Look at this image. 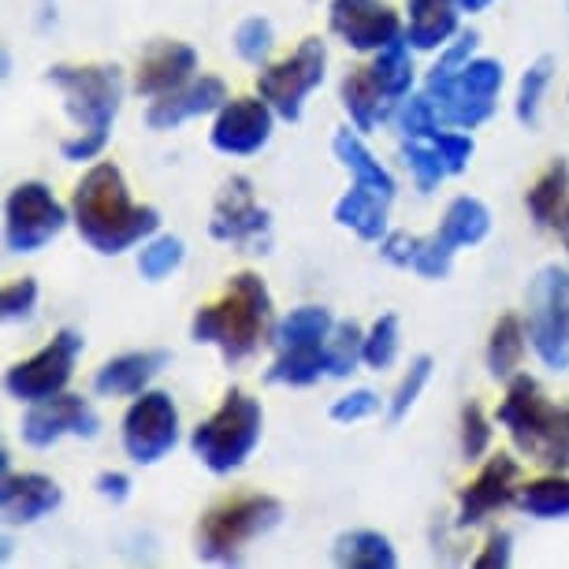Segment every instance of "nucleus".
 I'll use <instances>...</instances> for the list:
<instances>
[{"label": "nucleus", "instance_id": "50", "mask_svg": "<svg viewBox=\"0 0 569 569\" xmlns=\"http://www.w3.org/2000/svg\"><path fill=\"white\" fill-rule=\"evenodd\" d=\"M510 543H513V536L507 529H496L488 536L485 551L472 558V566L477 569H507L510 566Z\"/></svg>", "mask_w": 569, "mask_h": 569}, {"label": "nucleus", "instance_id": "20", "mask_svg": "<svg viewBox=\"0 0 569 569\" xmlns=\"http://www.w3.org/2000/svg\"><path fill=\"white\" fill-rule=\"evenodd\" d=\"M63 502V491L46 472H4L0 480V507L8 525H34L49 518Z\"/></svg>", "mask_w": 569, "mask_h": 569}, {"label": "nucleus", "instance_id": "27", "mask_svg": "<svg viewBox=\"0 0 569 569\" xmlns=\"http://www.w3.org/2000/svg\"><path fill=\"white\" fill-rule=\"evenodd\" d=\"M268 383H287V388H309L320 376H328V342H306V347L276 350L272 369L264 372Z\"/></svg>", "mask_w": 569, "mask_h": 569}, {"label": "nucleus", "instance_id": "33", "mask_svg": "<svg viewBox=\"0 0 569 569\" xmlns=\"http://www.w3.org/2000/svg\"><path fill=\"white\" fill-rule=\"evenodd\" d=\"M518 502L529 518H540V521L569 518V477L551 469L547 477H536L529 485H521Z\"/></svg>", "mask_w": 569, "mask_h": 569}, {"label": "nucleus", "instance_id": "10", "mask_svg": "<svg viewBox=\"0 0 569 569\" xmlns=\"http://www.w3.org/2000/svg\"><path fill=\"white\" fill-rule=\"evenodd\" d=\"M68 223V209L60 206L57 194L46 182L30 179L4 201V246L8 253H38L41 246L52 242Z\"/></svg>", "mask_w": 569, "mask_h": 569}, {"label": "nucleus", "instance_id": "24", "mask_svg": "<svg viewBox=\"0 0 569 569\" xmlns=\"http://www.w3.org/2000/svg\"><path fill=\"white\" fill-rule=\"evenodd\" d=\"M331 217L365 242H380L383 234H388V201H383L380 194H372V190H365V187L347 190V194L336 201Z\"/></svg>", "mask_w": 569, "mask_h": 569}, {"label": "nucleus", "instance_id": "8", "mask_svg": "<svg viewBox=\"0 0 569 569\" xmlns=\"http://www.w3.org/2000/svg\"><path fill=\"white\" fill-rule=\"evenodd\" d=\"M325 71H328V46L320 38H306L291 57L268 63L257 74V93L272 104L279 120L298 123L302 120L306 98L325 82Z\"/></svg>", "mask_w": 569, "mask_h": 569}, {"label": "nucleus", "instance_id": "38", "mask_svg": "<svg viewBox=\"0 0 569 569\" xmlns=\"http://www.w3.org/2000/svg\"><path fill=\"white\" fill-rule=\"evenodd\" d=\"M402 160H406V168H410L421 194H432L439 182H443V176H450L439 149L432 142H425V138H410V142L402 146Z\"/></svg>", "mask_w": 569, "mask_h": 569}, {"label": "nucleus", "instance_id": "47", "mask_svg": "<svg viewBox=\"0 0 569 569\" xmlns=\"http://www.w3.org/2000/svg\"><path fill=\"white\" fill-rule=\"evenodd\" d=\"M372 413H380V395L361 388V391H350L331 406V421L339 425H353V421H369Z\"/></svg>", "mask_w": 569, "mask_h": 569}, {"label": "nucleus", "instance_id": "44", "mask_svg": "<svg viewBox=\"0 0 569 569\" xmlns=\"http://www.w3.org/2000/svg\"><path fill=\"white\" fill-rule=\"evenodd\" d=\"M491 447V425L485 410L477 402H466L461 406V458L466 461H477L485 458Z\"/></svg>", "mask_w": 569, "mask_h": 569}, {"label": "nucleus", "instance_id": "35", "mask_svg": "<svg viewBox=\"0 0 569 569\" xmlns=\"http://www.w3.org/2000/svg\"><path fill=\"white\" fill-rule=\"evenodd\" d=\"M480 46V34L477 30H466V34H455V41L439 52V60H436V68L428 71V79H425V93L428 98H436V93H443L450 82L458 79L461 68L472 60V52H477Z\"/></svg>", "mask_w": 569, "mask_h": 569}, {"label": "nucleus", "instance_id": "12", "mask_svg": "<svg viewBox=\"0 0 569 569\" xmlns=\"http://www.w3.org/2000/svg\"><path fill=\"white\" fill-rule=\"evenodd\" d=\"M179 443V410L168 391H142L123 413V450L138 466H157Z\"/></svg>", "mask_w": 569, "mask_h": 569}, {"label": "nucleus", "instance_id": "34", "mask_svg": "<svg viewBox=\"0 0 569 569\" xmlns=\"http://www.w3.org/2000/svg\"><path fill=\"white\" fill-rule=\"evenodd\" d=\"M365 361V331L353 320H336L328 336V376L347 380L350 372H358Z\"/></svg>", "mask_w": 569, "mask_h": 569}, {"label": "nucleus", "instance_id": "40", "mask_svg": "<svg viewBox=\"0 0 569 569\" xmlns=\"http://www.w3.org/2000/svg\"><path fill=\"white\" fill-rule=\"evenodd\" d=\"M399 317H391V313H383L376 325L365 331V365L376 372H383V369H391L395 358H399Z\"/></svg>", "mask_w": 569, "mask_h": 569}, {"label": "nucleus", "instance_id": "13", "mask_svg": "<svg viewBox=\"0 0 569 569\" xmlns=\"http://www.w3.org/2000/svg\"><path fill=\"white\" fill-rule=\"evenodd\" d=\"M209 234L217 242L250 246L253 253H268V242H272V217L257 206L253 182L246 176H231L223 182L217 206H212Z\"/></svg>", "mask_w": 569, "mask_h": 569}, {"label": "nucleus", "instance_id": "41", "mask_svg": "<svg viewBox=\"0 0 569 569\" xmlns=\"http://www.w3.org/2000/svg\"><path fill=\"white\" fill-rule=\"evenodd\" d=\"M272 41H276V30L264 16L242 19L239 30H234V52H239L246 63H264L268 52H272Z\"/></svg>", "mask_w": 569, "mask_h": 569}, {"label": "nucleus", "instance_id": "14", "mask_svg": "<svg viewBox=\"0 0 569 569\" xmlns=\"http://www.w3.org/2000/svg\"><path fill=\"white\" fill-rule=\"evenodd\" d=\"M328 23L353 52H380L406 38L402 19L388 0H331Z\"/></svg>", "mask_w": 569, "mask_h": 569}, {"label": "nucleus", "instance_id": "49", "mask_svg": "<svg viewBox=\"0 0 569 569\" xmlns=\"http://www.w3.org/2000/svg\"><path fill=\"white\" fill-rule=\"evenodd\" d=\"M417 246H421V239L417 234H406V231H388L380 239V257L395 268H410L413 257H417Z\"/></svg>", "mask_w": 569, "mask_h": 569}, {"label": "nucleus", "instance_id": "29", "mask_svg": "<svg viewBox=\"0 0 569 569\" xmlns=\"http://www.w3.org/2000/svg\"><path fill=\"white\" fill-rule=\"evenodd\" d=\"M566 198H569V164L566 160H555V164L529 187L525 209H529V217L536 220V228H555L558 217L569 209Z\"/></svg>", "mask_w": 569, "mask_h": 569}, {"label": "nucleus", "instance_id": "37", "mask_svg": "<svg viewBox=\"0 0 569 569\" xmlns=\"http://www.w3.org/2000/svg\"><path fill=\"white\" fill-rule=\"evenodd\" d=\"M551 74H555L551 57H540L521 74L518 101H513V116H518L521 127H536V120H540V101H543V90H547V82H551Z\"/></svg>", "mask_w": 569, "mask_h": 569}, {"label": "nucleus", "instance_id": "31", "mask_svg": "<svg viewBox=\"0 0 569 569\" xmlns=\"http://www.w3.org/2000/svg\"><path fill=\"white\" fill-rule=\"evenodd\" d=\"M331 328H336L331 309H325V306H298L272 328V347L287 350V347H306V342H328Z\"/></svg>", "mask_w": 569, "mask_h": 569}, {"label": "nucleus", "instance_id": "5", "mask_svg": "<svg viewBox=\"0 0 569 569\" xmlns=\"http://www.w3.org/2000/svg\"><path fill=\"white\" fill-rule=\"evenodd\" d=\"M283 518V502L272 496H234L217 502L198 529V555L206 562L228 566L239 562L246 543H253L257 536L276 529Z\"/></svg>", "mask_w": 569, "mask_h": 569}, {"label": "nucleus", "instance_id": "30", "mask_svg": "<svg viewBox=\"0 0 569 569\" xmlns=\"http://www.w3.org/2000/svg\"><path fill=\"white\" fill-rule=\"evenodd\" d=\"M491 231V212L480 198H469L461 194L447 206L443 212V223H439V234L455 246V250H461V246H477L485 242Z\"/></svg>", "mask_w": 569, "mask_h": 569}, {"label": "nucleus", "instance_id": "45", "mask_svg": "<svg viewBox=\"0 0 569 569\" xmlns=\"http://www.w3.org/2000/svg\"><path fill=\"white\" fill-rule=\"evenodd\" d=\"M34 309H38V283L30 276L8 283L4 295H0V313H4V320H27Z\"/></svg>", "mask_w": 569, "mask_h": 569}, {"label": "nucleus", "instance_id": "6", "mask_svg": "<svg viewBox=\"0 0 569 569\" xmlns=\"http://www.w3.org/2000/svg\"><path fill=\"white\" fill-rule=\"evenodd\" d=\"M49 82L63 93V109L82 131L109 134L112 120L123 104V71L116 63H86V68H60L49 71Z\"/></svg>", "mask_w": 569, "mask_h": 569}, {"label": "nucleus", "instance_id": "7", "mask_svg": "<svg viewBox=\"0 0 569 569\" xmlns=\"http://www.w3.org/2000/svg\"><path fill=\"white\" fill-rule=\"evenodd\" d=\"M529 342L547 369H569V272L547 264L529 283Z\"/></svg>", "mask_w": 569, "mask_h": 569}, {"label": "nucleus", "instance_id": "1", "mask_svg": "<svg viewBox=\"0 0 569 569\" xmlns=\"http://www.w3.org/2000/svg\"><path fill=\"white\" fill-rule=\"evenodd\" d=\"M71 220L82 242L104 257L134 250L138 242L153 239L160 228V212L153 206H138L123 171L112 160H98L74 182Z\"/></svg>", "mask_w": 569, "mask_h": 569}, {"label": "nucleus", "instance_id": "16", "mask_svg": "<svg viewBox=\"0 0 569 569\" xmlns=\"http://www.w3.org/2000/svg\"><path fill=\"white\" fill-rule=\"evenodd\" d=\"M276 127V109L261 93L257 98H231L212 120L209 142L223 157H253L261 153L272 138Z\"/></svg>", "mask_w": 569, "mask_h": 569}, {"label": "nucleus", "instance_id": "15", "mask_svg": "<svg viewBox=\"0 0 569 569\" xmlns=\"http://www.w3.org/2000/svg\"><path fill=\"white\" fill-rule=\"evenodd\" d=\"M101 432V417L93 413V406L82 399V395H52L46 402H34L23 417V436L27 447H38L46 450L52 443H60L63 436H82V439H93Z\"/></svg>", "mask_w": 569, "mask_h": 569}, {"label": "nucleus", "instance_id": "52", "mask_svg": "<svg viewBox=\"0 0 569 569\" xmlns=\"http://www.w3.org/2000/svg\"><path fill=\"white\" fill-rule=\"evenodd\" d=\"M491 4V0H458V8H461V12H485V8Z\"/></svg>", "mask_w": 569, "mask_h": 569}, {"label": "nucleus", "instance_id": "21", "mask_svg": "<svg viewBox=\"0 0 569 569\" xmlns=\"http://www.w3.org/2000/svg\"><path fill=\"white\" fill-rule=\"evenodd\" d=\"M168 361H171L168 350L120 353V358L104 361L98 369V376H93V391L104 395V399H134V395H142L149 383L164 372Z\"/></svg>", "mask_w": 569, "mask_h": 569}, {"label": "nucleus", "instance_id": "18", "mask_svg": "<svg viewBox=\"0 0 569 569\" xmlns=\"http://www.w3.org/2000/svg\"><path fill=\"white\" fill-rule=\"evenodd\" d=\"M228 86H223L217 74H201V79H190L179 90L164 93V98H153L146 109V123L153 131H176L179 123L194 120V116H209L220 112L228 104Z\"/></svg>", "mask_w": 569, "mask_h": 569}, {"label": "nucleus", "instance_id": "32", "mask_svg": "<svg viewBox=\"0 0 569 569\" xmlns=\"http://www.w3.org/2000/svg\"><path fill=\"white\" fill-rule=\"evenodd\" d=\"M525 342H529V328H525L521 317H499L496 328L488 336V372L496 380H510L518 372V365L525 358Z\"/></svg>", "mask_w": 569, "mask_h": 569}, {"label": "nucleus", "instance_id": "48", "mask_svg": "<svg viewBox=\"0 0 569 569\" xmlns=\"http://www.w3.org/2000/svg\"><path fill=\"white\" fill-rule=\"evenodd\" d=\"M104 146H109V134L82 131V134H74V138H63L60 153H63V160H71V164H86V160H98L104 153Z\"/></svg>", "mask_w": 569, "mask_h": 569}, {"label": "nucleus", "instance_id": "53", "mask_svg": "<svg viewBox=\"0 0 569 569\" xmlns=\"http://www.w3.org/2000/svg\"><path fill=\"white\" fill-rule=\"evenodd\" d=\"M555 228H558V234H562V242H566V253H569V209L562 212V217H558V223H555Z\"/></svg>", "mask_w": 569, "mask_h": 569}, {"label": "nucleus", "instance_id": "3", "mask_svg": "<svg viewBox=\"0 0 569 569\" xmlns=\"http://www.w3.org/2000/svg\"><path fill=\"white\" fill-rule=\"evenodd\" d=\"M496 421L507 428L513 447L540 466L569 469V406H555L529 372H513Z\"/></svg>", "mask_w": 569, "mask_h": 569}, {"label": "nucleus", "instance_id": "39", "mask_svg": "<svg viewBox=\"0 0 569 569\" xmlns=\"http://www.w3.org/2000/svg\"><path fill=\"white\" fill-rule=\"evenodd\" d=\"M395 120H399V131L406 138H425V142H432V138L443 131L439 109H436V101L428 98V93H410V98L399 104Z\"/></svg>", "mask_w": 569, "mask_h": 569}, {"label": "nucleus", "instance_id": "19", "mask_svg": "<svg viewBox=\"0 0 569 569\" xmlns=\"http://www.w3.org/2000/svg\"><path fill=\"white\" fill-rule=\"evenodd\" d=\"M198 71V49L187 41H157L138 63L134 93L138 98H164V93L179 90L194 79Z\"/></svg>", "mask_w": 569, "mask_h": 569}, {"label": "nucleus", "instance_id": "51", "mask_svg": "<svg viewBox=\"0 0 569 569\" xmlns=\"http://www.w3.org/2000/svg\"><path fill=\"white\" fill-rule=\"evenodd\" d=\"M93 488H98L101 499H112V502H127L131 499V477L120 469H104L98 480H93Z\"/></svg>", "mask_w": 569, "mask_h": 569}, {"label": "nucleus", "instance_id": "43", "mask_svg": "<svg viewBox=\"0 0 569 569\" xmlns=\"http://www.w3.org/2000/svg\"><path fill=\"white\" fill-rule=\"evenodd\" d=\"M428 376H432V358H428V353H421V358H413V361H410V372L402 376L399 391H395V399H391V410H388V413H391V421H395V425H399L402 417L413 410V402L421 399Z\"/></svg>", "mask_w": 569, "mask_h": 569}, {"label": "nucleus", "instance_id": "42", "mask_svg": "<svg viewBox=\"0 0 569 569\" xmlns=\"http://www.w3.org/2000/svg\"><path fill=\"white\" fill-rule=\"evenodd\" d=\"M455 246H450L443 234H428V239H421V246H417V257H413V272L425 276V279H447L450 276V264H455Z\"/></svg>", "mask_w": 569, "mask_h": 569}, {"label": "nucleus", "instance_id": "46", "mask_svg": "<svg viewBox=\"0 0 569 569\" xmlns=\"http://www.w3.org/2000/svg\"><path fill=\"white\" fill-rule=\"evenodd\" d=\"M432 146L439 149V157H443L450 176H461V171L469 168L472 153H477V142H472L469 134H458V131H439L432 138Z\"/></svg>", "mask_w": 569, "mask_h": 569}, {"label": "nucleus", "instance_id": "9", "mask_svg": "<svg viewBox=\"0 0 569 569\" xmlns=\"http://www.w3.org/2000/svg\"><path fill=\"white\" fill-rule=\"evenodd\" d=\"M82 353V336L71 328H63L46 342L38 353H30L27 361H16L12 369L4 372V391L8 399L16 402H46L52 395L68 391L71 376H74V361Z\"/></svg>", "mask_w": 569, "mask_h": 569}, {"label": "nucleus", "instance_id": "28", "mask_svg": "<svg viewBox=\"0 0 569 569\" xmlns=\"http://www.w3.org/2000/svg\"><path fill=\"white\" fill-rule=\"evenodd\" d=\"M410 52H413L410 41L402 38V41H395V46L376 52V60L369 63L376 86L383 90V98H388L395 112H399V104L410 98V90H413V57Z\"/></svg>", "mask_w": 569, "mask_h": 569}, {"label": "nucleus", "instance_id": "4", "mask_svg": "<svg viewBox=\"0 0 569 569\" xmlns=\"http://www.w3.org/2000/svg\"><path fill=\"white\" fill-rule=\"evenodd\" d=\"M264 410L253 395L242 388H231L223 395L220 410L206 417L194 432H190V450L201 458V466L212 472H234L246 466V458L253 455L261 443Z\"/></svg>", "mask_w": 569, "mask_h": 569}, {"label": "nucleus", "instance_id": "25", "mask_svg": "<svg viewBox=\"0 0 569 569\" xmlns=\"http://www.w3.org/2000/svg\"><path fill=\"white\" fill-rule=\"evenodd\" d=\"M339 98H342V109L350 112V120L358 131H372L376 123H383L395 116V109L388 104V98H383L380 86H376L369 68L350 71L339 86Z\"/></svg>", "mask_w": 569, "mask_h": 569}, {"label": "nucleus", "instance_id": "2", "mask_svg": "<svg viewBox=\"0 0 569 569\" xmlns=\"http://www.w3.org/2000/svg\"><path fill=\"white\" fill-rule=\"evenodd\" d=\"M194 342L217 347L228 365H239L261 350L264 339H272V295L257 272L231 276L220 302H212L194 313L190 325Z\"/></svg>", "mask_w": 569, "mask_h": 569}, {"label": "nucleus", "instance_id": "11", "mask_svg": "<svg viewBox=\"0 0 569 569\" xmlns=\"http://www.w3.org/2000/svg\"><path fill=\"white\" fill-rule=\"evenodd\" d=\"M507 82V68L502 60L491 57H472L455 82L447 86L443 93H436V109L439 120L450 127H461V131H472V127L488 123L496 116V98Z\"/></svg>", "mask_w": 569, "mask_h": 569}, {"label": "nucleus", "instance_id": "22", "mask_svg": "<svg viewBox=\"0 0 569 569\" xmlns=\"http://www.w3.org/2000/svg\"><path fill=\"white\" fill-rule=\"evenodd\" d=\"M331 153H336L339 164L353 176V187L372 190V194H380L391 206L395 190H399V187H395V176L372 157V149L365 146L361 138L350 131V127H339V131H336V138H331Z\"/></svg>", "mask_w": 569, "mask_h": 569}, {"label": "nucleus", "instance_id": "26", "mask_svg": "<svg viewBox=\"0 0 569 569\" xmlns=\"http://www.w3.org/2000/svg\"><path fill=\"white\" fill-rule=\"evenodd\" d=\"M331 558L342 569H395L399 566V555L388 536L372 532V529H353L342 532L336 547H331Z\"/></svg>", "mask_w": 569, "mask_h": 569}, {"label": "nucleus", "instance_id": "36", "mask_svg": "<svg viewBox=\"0 0 569 569\" xmlns=\"http://www.w3.org/2000/svg\"><path fill=\"white\" fill-rule=\"evenodd\" d=\"M182 257H187L182 239H176V234H153V239L142 246V253H138V272H142V279H149V283H160V279L171 276L182 264Z\"/></svg>", "mask_w": 569, "mask_h": 569}, {"label": "nucleus", "instance_id": "23", "mask_svg": "<svg viewBox=\"0 0 569 569\" xmlns=\"http://www.w3.org/2000/svg\"><path fill=\"white\" fill-rule=\"evenodd\" d=\"M458 0H410L406 41L413 52H436L458 34Z\"/></svg>", "mask_w": 569, "mask_h": 569}, {"label": "nucleus", "instance_id": "17", "mask_svg": "<svg viewBox=\"0 0 569 569\" xmlns=\"http://www.w3.org/2000/svg\"><path fill=\"white\" fill-rule=\"evenodd\" d=\"M518 480H521L518 458L510 455L488 458L477 477L458 491V529H472V525L488 521L496 510H507L521 496Z\"/></svg>", "mask_w": 569, "mask_h": 569}]
</instances>
